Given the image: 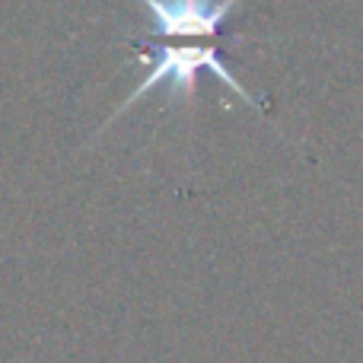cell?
<instances>
[{"mask_svg":"<svg viewBox=\"0 0 363 363\" xmlns=\"http://www.w3.org/2000/svg\"><path fill=\"white\" fill-rule=\"evenodd\" d=\"M138 61L147 64V74L140 77V83L131 89V96L115 108V115L108 121H115L121 112H128L138 99H144L147 93H153L160 83L169 86V102H191L194 93H198V74L201 70H211V74L217 77L226 89H230V93H236L239 99L249 102V106H258L255 96H252L249 89L239 86V80L230 74V67H226V61H223V55H220L217 45L163 42V45H150L147 51H140Z\"/></svg>","mask_w":363,"mask_h":363,"instance_id":"cell-1","label":"cell"},{"mask_svg":"<svg viewBox=\"0 0 363 363\" xmlns=\"http://www.w3.org/2000/svg\"><path fill=\"white\" fill-rule=\"evenodd\" d=\"M163 38H217L239 0H140Z\"/></svg>","mask_w":363,"mask_h":363,"instance_id":"cell-2","label":"cell"}]
</instances>
